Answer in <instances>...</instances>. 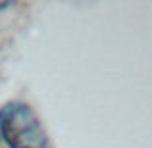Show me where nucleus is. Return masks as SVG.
Wrapping results in <instances>:
<instances>
[{"label":"nucleus","instance_id":"obj_1","mask_svg":"<svg viewBox=\"0 0 152 148\" xmlns=\"http://www.w3.org/2000/svg\"><path fill=\"white\" fill-rule=\"evenodd\" d=\"M0 137L6 148H50L39 115L25 102H8L0 108Z\"/></svg>","mask_w":152,"mask_h":148},{"label":"nucleus","instance_id":"obj_2","mask_svg":"<svg viewBox=\"0 0 152 148\" xmlns=\"http://www.w3.org/2000/svg\"><path fill=\"white\" fill-rule=\"evenodd\" d=\"M6 8H10V4H8V2H0V12L6 10Z\"/></svg>","mask_w":152,"mask_h":148}]
</instances>
